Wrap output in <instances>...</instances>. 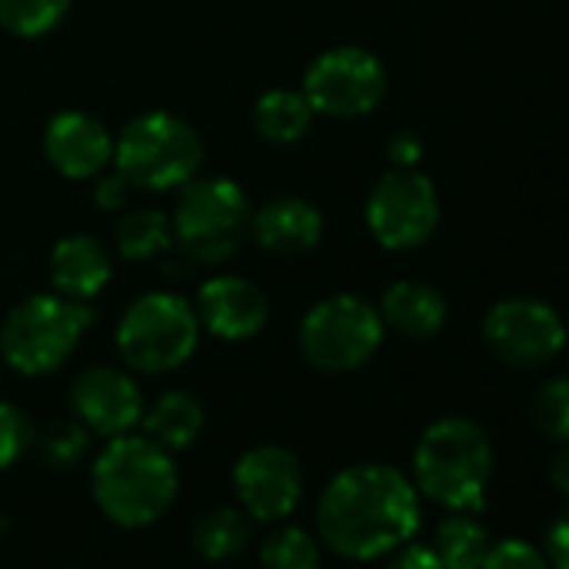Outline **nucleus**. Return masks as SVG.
Segmentation results:
<instances>
[{
	"label": "nucleus",
	"mask_w": 569,
	"mask_h": 569,
	"mask_svg": "<svg viewBox=\"0 0 569 569\" xmlns=\"http://www.w3.org/2000/svg\"><path fill=\"white\" fill-rule=\"evenodd\" d=\"M319 532L342 559H379L406 546L419 522V489L406 472L386 462L342 469L319 499Z\"/></svg>",
	"instance_id": "f257e3e1"
},
{
	"label": "nucleus",
	"mask_w": 569,
	"mask_h": 569,
	"mask_svg": "<svg viewBox=\"0 0 569 569\" xmlns=\"http://www.w3.org/2000/svg\"><path fill=\"white\" fill-rule=\"evenodd\" d=\"M91 492L101 512L124 526L141 529L158 522L178 496V469L171 452L148 436H114L91 469Z\"/></svg>",
	"instance_id": "f03ea898"
},
{
	"label": "nucleus",
	"mask_w": 569,
	"mask_h": 569,
	"mask_svg": "<svg viewBox=\"0 0 569 569\" xmlns=\"http://www.w3.org/2000/svg\"><path fill=\"white\" fill-rule=\"evenodd\" d=\"M412 472L426 499L452 512H476L482 509L492 476V442L479 422L442 416L419 436Z\"/></svg>",
	"instance_id": "7ed1b4c3"
},
{
	"label": "nucleus",
	"mask_w": 569,
	"mask_h": 569,
	"mask_svg": "<svg viewBox=\"0 0 569 569\" xmlns=\"http://www.w3.org/2000/svg\"><path fill=\"white\" fill-rule=\"evenodd\" d=\"M201 158L204 148L198 131L171 111H148L128 121L114 141L118 171L131 188L144 191L184 188L198 174Z\"/></svg>",
	"instance_id": "20e7f679"
},
{
	"label": "nucleus",
	"mask_w": 569,
	"mask_h": 569,
	"mask_svg": "<svg viewBox=\"0 0 569 569\" xmlns=\"http://www.w3.org/2000/svg\"><path fill=\"white\" fill-rule=\"evenodd\" d=\"M91 309L68 296H31L11 309L0 329V352L21 376H48L68 362L91 329Z\"/></svg>",
	"instance_id": "39448f33"
},
{
	"label": "nucleus",
	"mask_w": 569,
	"mask_h": 569,
	"mask_svg": "<svg viewBox=\"0 0 569 569\" xmlns=\"http://www.w3.org/2000/svg\"><path fill=\"white\" fill-rule=\"evenodd\" d=\"M171 231L188 261L214 264L231 258L251 231V204L231 178H191L178 198Z\"/></svg>",
	"instance_id": "423d86ee"
},
{
	"label": "nucleus",
	"mask_w": 569,
	"mask_h": 569,
	"mask_svg": "<svg viewBox=\"0 0 569 569\" xmlns=\"http://www.w3.org/2000/svg\"><path fill=\"white\" fill-rule=\"evenodd\" d=\"M201 322L194 306L174 292H151L128 306L118 322L121 359L148 376L184 366L198 349Z\"/></svg>",
	"instance_id": "0eeeda50"
},
{
	"label": "nucleus",
	"mask_w": 569,
	"mask_h": 569,
	"mask_svg": "<svg viewBox=\"0 0 569 569\" xmlns=\"http://www.w3.org/2000/svg\"><path fill=\"white\" fill-rule=\"evenodd\" d=\"M386 336V322L362 296H329L312 306L299 326V349L322 372H352L366 366Z\"/></svg>",
	"instance_id": "6e6552de"
},
{
	"label": "nucleus",
	"mask_w": 569,
	"mask_h": 569,
	"mask_svg": "<svg viewBox=\"0 0 569 569\" xmlns=\"http://www.w3.org/2000/svg\"><path fill=\"white\" fill-rule=\"evenodd\" d=\"M386 88L389 74L382 61L356 44L319 54L302 81V94L309 98L312 111L329 118H362L376 111L386 98Z\"/></svg>",
	"instance_id": "1a4fd4ad"
},
{
	"label": "nucleus",
	"mask_w": 569,
	"mask_h": 569,
	"mask_svg": "<svg viewBox=\"0 0 569 569\" xmlns=\"http://www.w3.org/2000/svg\"><path fill=\"white\" fill-rule=\"evenodd\" d=\"M366 224L389 251L419 248L439 224L436 184L416 168L386 171L366 201Z\"/></svg>",
	"instance_id": "9d476101"
},
{
	"label": "nucleus",
	"mask_w": 569,
	"mask_h": 569,
	"mask_svg": "<svg viewBox=\"0 0 569 569\" xmlns=\"http://www.w3.org/2000/svg\"><path fill=\"white\" fill-rule=\"evenodd\" d=\"M486 349L512 369H539L566 346L562 319L536 299H502L482 319Z\"/></svg>",
	"instance_id": "9b49d317"
},
{
	"label": "nucleus",
	"mask_w": 569,
	"mask_h": 569,
	"mask_svg": "<svg viewBox=\"0 0 569 569\" xmlns=\"http://www.w3.org/2000/svg\"><path fill=\"white\" fill-rule=\"evenodd\" d=\"M234 496L251 519H284L302 499V466L284 446L248 449L231 472Z\"/></svg>",
	"instance_id": "f8f14e48"
},
{
	"label": "nucleus",
	"mask_w": 569,
	"mask_h": 569,
	"mask_svg": "<svg viewBox=\"0 0 569 569\" xmlns=\"http://www.w3.org/2000/svg\"><path fill=\"white\" fill-rule=\"evenodd\" d=\"M71 409L74 419L98 436H124L141 422L144 402L138 382L111 366H94L81 372L71 386Z\"/></svg>",
	"instance_id": "ddd939ff"
},
{
	"label": "nucleus",
	"mask_w": 569,
	"mask_h": 569,
	"mask_svg": "<svg viewBox=\"0 0 569 569\" xmlns=\"http://www.w3.org/2000/svg\"><path fill=\"white\" fill-rule=\"evenodd\" d=\"M194 316H198L201 329H208L211 336H218L224 342H241L264 329L268 299L248 278L214 274L198 289Z\"/></svg>",
	"instance_id": "4468645a"
},
{
	"label": "nucleus",
	"mask_w": 569,
	"mask_h": 569,
	"mask_svg": "<svg viewBox=\"0 0 569 569\" xmlns=\"http://www.w3.org/2000/svg\"><path fill=\"white\" fill-rule=\"evenodd\" d=\"M48 161L74 181L101 174L114 161V141L108 128L88 111H61L44 131Z\"/></svg>",
	"instance_id": "2eb2a0df"
},
{
	"label": "nucleus",
	"mask_w": 569,
	"mask_h": 569,
	"mask_svg": "<svg viewBox=\"0 0 569 569\" xmlns=\"http://www.w3.org/2000/svg\"><path fill=\"white\" fill-rule=\"evenodd\" d=\"M322 211L299 194H281L251 214V234L271 254H306L322 241Z\"/></svg>",
	"instance_id": "dca6fc26"
},
{
	"label": "nucleus",
	"mask_w": 569,
	"mask_h": 569,
	"mask_svg": "<svg viewBox=\"0 0 569 569\" xmlns=\"http://www.w3.org/2000/svg\"><path fill=\"white\" fill-rule=\"evenodd\" d=\"M51 281L68 299L88 302L111 281V254L94 234H68L51 251Z\"/></svg>",
	"instance_id": "f3484780"
},
{
	"label": "nucleus",
	"mask_w": 569,
	"mask_h": 569,
	"mask_svg": "<svg viewBox=\"0 0 569 569\" xmlns=\"http://www.w3.org/2000/svg\"><path fill=\"white\" fill-rule=\"evenodd\" d=\"M379 316L399 336L429 339L446 326L449 306H446V296L432 289L429 281H396L389 284L379 302Z\"/></svg>",
	"instance_id": "a211bd4d"
},
{
	"label": "nucleus",
	"mask_w": 569,
	"mask_h": 569,
	"mask_svg": "<svg viewBox=\"0 0 569 569\" xmlns=\"http://www.w3.org/2000/svg\"><path fill=\"white\" fill-rule=\"evenodd\" d=\"M141 426L154 446H161L164 452H181L201 436L204 409L191 392L171 389V392L158 396L148 412H141Z\"/></svg>",
	"instance_id": "6ab92c4d"
},
{
	"label": "nucleus",
	"mask_w": 569,
	"mask_h": 569,
	"mask_svg": "<svg viewBox=\"0 0 569 569\" xmlns=\"http://www.w3.org/2000/svg\"><path fill=\"white\" fill-rule=\"evenodd\" d=\"M312 118H316V111H312L309 98L302 91H289V88L264 91L254 104V128L271 144H296L312 128Z\"/></svg>",
	"instance_id": "aec40b11"
},
{
	"label": "nucleus",
	"mask_w": 569,
	"mask_h": 569,
	"mask_svg": "<svg viewBox=\"0 0 569 569\" xmlns=\"http://www.w3.org/2000/svg\"><path fill=\"white\" fill-rule=\"evenodd\" d=\"M442 569H482L489 552V536L472 512H452L439 522L436 542H432Z\"/></svg>",
	"instance_id": "412c9836"
},
{
	"label": "nucleus",
	"mask_w": 569,
	"mask_h": 569,
	"mask_svg": "<svg viewBox=\"0 0 569 569\" xmlns=\"http://www.w3.org/2000/svg\"><path fill=\"white\" fill-rule=\"evenodd\" d=\"M171 241H174L171 218L154 208L128 211L114 228V248L128 261H148V258L168 254Z\"/></svg>",
	"instance_id": "4be33fe9"
},
{
	"label": "nucleus",
	"mask_w": 569,
	"mask_h": 569,
	"mask_svg": "<svg viewBox=\"0 0 569 569\" xmlns=\"http://www.w3.org/2000/svg\"><path fill=\"white\" fill-rule=\"evenodd\" d=\"M251 539V526H248V512L241 509H231V506H218V509H208L194 529H191V542L194 549L204 556V559H234Z\"/></svg>",
	"instance_id": "5701e85b"
},
{
	"label": "nucleus",
	"mask_w": 569,
	"mask_h": 569,
	"mask_svg": "<svg viewBox=\"0 0 569 569\" xmlns=\"http://www.w3.org/2000/svg\"><path fill=\"white\" fill-rule=\"evenodd\" d=\"M258 562L261 569H319L322 552H319V542L306 529L281 526L261 542Z\"/></svg>",
	"instance_id": "b1692460"
},
{
	"label": "nucleus",
	"mask_w": 569,
	"mask_h": 569,
	"mask_svg": "<svg viewBox=\"0 0 569 569\" xmlns=\"http://www.w3.org/2000/svg\"><path fill=\"white\" fill-rule=\"evenodd\" d=\"M71 8V0H0V28L18 38L51 34Z\"/></svg>",
	"instance_id": "393cba45"
},
{
	"label": "nucleus",
	"mask_w": 569,
	"mask_h": 569,
	"mask_svg": "<svg viewBox=\"0 0 569 569\" xmlns=\"http://www.w3.org/2000/svg\"><path fill=\"white\" fill-rule=\"evenodd\" d=\"M529 422L552 442H569V376L549 379L529 402Z\"/></svg>",
	"instance_id": "a878e982"
},
{
	"label": "nucleus",
	"mask_w": 569,
	"mask_h": 569,
	"mask_svg": "<svg viewBox=\"0 0 569 569\" xmlns=\"http://www.w3.org/2000/svg\"><path fill=\"white\" fill-rule=\"evenodd\" d=\"M88 429L78 419H64V422H51L41 439H38V452L51 469H68L78 466L88 452Z\"/></svg>",
	"instance_id": "bb28decb"
},
{
	"label": "nucleus",
	"mask_w": 569,
	"mask_h": 569,
	"mask_svg": "<svg viewBox=\"0 0 569 569\" xmlns=\"http://www.w3.org/2000/svg\"><path fill=\"white\" fill-rule=\"evenodd\" d=\"M34 442V422L24 409L0 402V469L14 466Z\"/></svg>",
	"instance_id": "cd10ccee"
},
{
	"label": "nucleus",
	"mask_w": 569,
	"mask_h": 569,
	"mask_svg": "<svg viewBox=\"0 0 569 569\" xmlns=\"http://www.w3.org/2000/svg\"><path fill=\"white\" fill-rule=\"evenodd\" d=\"M482 569H549V559L532 542L509 536V539L489 542Z\"/></svg>",
	"instance_id": "c85d7f7f"
},
{
	"label": "nucleus",
	"mask_w": 569,
	"mask_h": 569,
	"mask_svg": "<svg viewBox=\"0 0 569 569\" xmlns=\"http://www.w3.org/2000/svg\"><path fill=\"white\" fill-rule=\"evenodd\" d=\"M386 569H442L439 556L432 546H419V542H406L396 549L392 562Z\"/></svg>",
	"instance_id": "c756f323"
},
{
	"label": "nucleus",
	"mask_w": 569,
	"mask_h": 569,
	"mask_svg": "<svg viewBox=\"0 0 569 569\" xmlns=\"http://www.w3.org/2000/svg\"><path fill=\"white\" fill-rule=\"evenodd\" d=\"M546 559L552 562V569H569V509L552 522L546 536Z\"/></svg>",
	"instance_id": "7c9ffc66"
},
{
	"label": "nucleus",
	"mask_w": 569,
	"mask_h": 569,
	"mask_svg": "<svg viewBox=\"0 0 569 569\" xmlns=\"http://www.w3.org/2000/svg\"><path fill=\"white\" fill-rule=\"evenodd\" d=\"M386 154H389V161H392L396 168H416L419 158H422V141H419L412 131H399V134H392Z\"/></svg>",
	"instance_id": "2f4dec72"
},
{
	"label": "nucleus",
	"mask_w": 569,
	"mask_h": 569,
	"mask_svg": "<svg viewBox=\"0 0 569 569\" xmlns=\"http://www.w3.org/2000/svg\"><path fill=\"white\" fill-rule=\"evenodd\" d=\"M128 178L118 171V174H104L101 181H98V188H94V201H98V208H104V211H118L124 201H128Z\"/></svg>",
	"instance_id": "473e14b6"
},
{
	"label": "nucleus",
	"mask_w": 569,
	"mask_h": 569,
	"mask_svg": "<svg viewBox=\"0 0 569 569\" xmlns=\"http://www.w3.org/2000/svg\"><path fill=\"white\" fill-rule=\"evenodd\" d=\"M549 482H552L562 496H569V442H562L559 452L549 459Z\"/></svg>",
	"instance_id": "72a5a7b5"
}]
</instances>
